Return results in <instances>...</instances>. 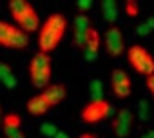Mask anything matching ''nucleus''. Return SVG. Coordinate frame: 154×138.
<instances>
[{
    "label": "nucleus",
    "mask_w": 154,
    "mask_h": 138,
    "mask_svg": "<svg viewBox=\"0 0 154 138\" xmlns=\"http://www.w3.org/2000/svg\"><path fill=\"white\" fill-rule=\"evenodd\" d=\"M78 138H98L96 134H93V133H82Z\"/></svg>",
    "instance_id": "31"
},
{
    "label": "nucleus",
    "mask_w": 154,
    "mask_h": 138,
    "mask_svg": "<svg viewBox=\"0 0 154 138\" xmlns=\"http://www.w3.org/2000/svg\"><path fill=\"white\" fill-rule=\"evenodd\" d=\"M145 22H147V24L150 26V29H154V15H152V17H149V18H147Z\"/></svg>",
    "instance_id": "32"
},
{
    "label": "nucleus",
    "mask_w": 154,
    "mask_h": 138,
    "mask_svg": "<svg viewBox=\"0 0 154 138\" xmlns=\"http://www.w3.org/2000/svg\"><path fill=\"white\" fill-rule=\"evenodd\" d=\"M4 134H6V138H26V134H24L20 129H17V131H9V129H6Z\"/></svg>",
    "instance_id": "29"
},
{
    "label": "nucleus",
    "mask_w": 154,
    "mask_h": 138,
    "mask_svg": "<svg viewBox=\"0 0 154 138\" xmlns=\"http://www.w3.org/2000/svg\"><path fill=\"white\" fill-rule=\"evenodd\" d=\"M18 27H20L22 31H26L27 35H31V33H35V31H40L42 24H40V18H38L36 11H31V13L18 24Z\"/></svg>",
    "instance_id": "11"
},
{
    "label": "nucleus",
    "mask_w": 154,
    "mask_h": 138,
    "mask_svg": "<svg viewBox=\"0 0 154 138\" xmlns=\"http://www.w3.org/2000/svg\"><path fill=\"white\" fill-rule=\"evenodd\" d=\"M8 11H9L11 18H13L17 24H20L31 11H35V8L31 6V2H27V0H9Z\"/></svg>",
    "instance_id": "6"
},
{
    "label": "nucleus",
    "mask_w": 154,
    "mask_h": 138,
    "mask_svg": "<svg viewBox=\"0 0 154 138\" xmlns=\"http://www.w3.org/2000/svg\"><path fill=\"white\" fill-rule=\"evenodd\" d=\"M40 133H42L44 136H47V138H54L60 131H58V127H56L54 124H51V122H44V124L40 125Z\"/></svg>",
    "instance_id": "24"
},
{
    "label": "nucleus",
    "mask_w": 154,
    "mask_h": 138,
    "mask_svg": "<svg viewBox=\"0 0 154 138\" xmlns=\"http://www.w3.org/2000/svg\"><path fill=\"white\" fill-rule=\"evenodd\" d=\"M127 80H131L129 78V75L123 71V69H112V73H111V87H114V86H120V84H123V82H127Z\"/></svg>",
    "instance_id": "22"
},
{
    "label": "nucleus",
    "mask_w": 154,
    "mask_h": 138,
    "mask_svg": "<svg viewBox=\"0 0 154 138\" xmlns=\"http://www.w3.org/2000/svg\"><path fill=\"white\" fill-rule=\"evenodd\" d=\"M45 67H51V56L47 53H35L29 60V73H35V71H42Z\"/></svg>",
    "instance_id": "10"
},
{
    "label": "nucleus",
    "mask_w": 154,
    "mask_h": 138,
    "mask_svg": "<svg viewBox=\"0 0 154 138\" xmlns=\"http://www.w3.org/2000/svg\"><path fill=\"white\" fill-rule=\"evenodd\" d=\"M131 93H132V82H131V80H127V82H123V84L112 87V95H114L116 98H127Z\"/></svg>",
    "instance_id": "20"
},
{
    "label": "nucleus",
    "mask_w": 154,
    "mask_h": 138,
    "mask_svg": "<svg viewBox=\"0 0 154 138\" xmlns=\"http://www.w3.org/2000/svg\"><path fill=\"white\" fill-rule=\"evenodd\" d=\"M93 8V2L91 0H78L76 2V9H78V13H85L87 15V11Z\"/></svg>",
    "instance_id": "27"
},
{
    "label": "nucleus",
    "mask_w": 154,
    "mask_h": 138,
    "mask_svg": "<svg viewBox=\"0 0 154 138\" xmlns=\"http://www.w3.org/2000/svg\"><path fill=\"white\" fill-rule=\"evenodd\" d=\"M127 62L136 73L143 75L145 78L154 75V56L140 44H134L127 49Z\"/></svg>",
    "instance_id": "2"
},
{
    "label": "nucleus",
    "mask_w": 154,
    "mask_h": 138,
    "mask_svg": "<svg viewBox=\"0 0 154 138\" xmlns=\"http://www.w3.org/2000/svg\"><path fill=\"white\" fill-rule=\"evenodd\" d=\"M51 67H45L42 71H35V73H29V80L33 84V87L36 89H45L47 86H51Z\"/></svg>",
    "instance_id": "8"
},
{
    "label": "nucleus",
    "mask_w": 154,
    "mask_h": 138,
    "mask_svg": "<svg viewBox=\"0 0 154 138\" xmlns=\"http://www.w3.org/2000/svg\"><path fill=\"white\" fill-rule=\"evenodd\" d=\"M111 129H112V133H114L116 138H127L131 134V131H132V125H127V124H122L118 120H112Z\"/></svg>",
    "instance_id": "18"
},
{
    "label": "nucleus",
    "mask_w": 154,
    "mask_h": 138,
    "mask_svg": "<svg viewBox=\"0 0 154 138\" xmlns=\"http://www.w3.org/2000/svg\"><path fill=\"white\" fill-rule=\"evenodd\" d=\"M17 29H18V27H15L13 24H9V22H6V20L0 22V45L6 44V42L15 35Z\"/></svg>",
    "instance_id": "17"
},
{
    "label": "nucleus",
    "mask_w": 154,
    "mask_h": 138,
    "mask_svg": "<svg viewBox=\"0 0 154 138\" xmlns=\"http://www.w3.org/2000/svg\"><path fill=\"white\" fill-rule=\"evenodd\" d=\"M51 107H53V104L49 102V98H47L44 93L31 96V98L27 100V104H26L27 113L33 114V116H42V114H45Z\"/></svg>",
    "instance_id": "5"
},
{
    "label": "nucleus",
    "mask_w": 154,
    "mask_h": 138,
    "mask_svg": "<svg viewBox=\"0 0 154 138\" xmlns=\"http://www.w3.org/2000/svg\"><path fill=\"white\" fill-rule=\"evenodd\" d=\"M0 80H2V84L8 89H15L17 87V77L13 73V69L9 67V64H6V62L0 64Z\"/></svg>",
    "instance_id": "12"
},
{
    "label": "nucleus",
    "mask_w": 154,
    "mask_h": 138,
    "mask_svg": "<svg viewBox=\"0 0 154 138\" xmlns=\"http://www.w3.org/2000/svg\"><path fill=\"white\" fill-rule=\"evenodd\" d=\"M42 93L49 98V102H51L53 107H54V105H58V104H62V102L65 100V96H67V87H65L63 84H51V86H47Z\"/></svg>",
    "instance_id": "7"
},
{
    "label": "nucleus",
    "mask_w": 154,
    "mask_h": 138,
    "mask_svg": "<svg viewBox=\"0 0 154 138\" xmlns=\"http://www.w3.org/2000/svg\"><path fill=\"white\" fill-rule=\"evenodd\" d=\"M152 33V29H150V26L147 24V22H141L140 26H138V29H136V35L138 36H149Z\"/></svg>",
    "instance_id": "28"
},
{
    "label": "nucleus",
    "mask_w": 154,
    "mask_h": 138,
    "mask_svg": "<svg viewBox=\"0 0 154 138\" xmlns=\"http://www.w3.org/2000/svg\"><path fill=\"white\" fill-rule=\"evenodd\" d=\"M98 49H100V33L91 27L87 31V42H85V51L84 53H94V55H98Z\"/></svg>",
    "instance_id": "14"
},
{
    "label": "nucleus",
    "mask_w": 154,
    "mask_h": 138,
    "mask_svg": "<svg viewBox=\"0 0 154 138\" xmlns=\"http://www.w3.org/2000/svg\"><path fill=\"white\" fill-rule=\"evenodd\" d=\"M27 44H29V35L18 27V29L15 31V35H13L6 44H2V47H8V49H26Z\"/></svg>",
    "instance_id": "9"
},
{
    "label": "nucleus",
    "mask_w": 154,
    "mask_h": 138,
    "mask_svg": "<svg viewBox=\"0 0 154 138\" xmlns=\"http://www.w3.org/2000/svg\"><path fill=\"white\" fill-rule=\"evenodd\" d=\"M125 15L129 18H136L140 15V6H138L136 0H127L125 2Z\"/></svg>",
    "instance_id": "25"
},
{
    "label": "nucleus",
    "mask_w": 154,
    "mask_h": 138,
    "mask_svg": "<svg viewBox=\"0 0 154 138\" xmlns=\"http://www.w3.org/2000/svg\"><path fill=\"white\" fill-rule=\"evenodd\" d=\"M54 138H69V134H65L63 131H60V133H58V134H56Z\"/></svg>",
    "instance_id": "34"
},
{
    "label": "nucleus",
    "mask_w": 154,
    "mask_h": 138,
    "mask_svg": "<svg viewBox=\"0 0 154 138\" xmlns=\"http://www.w3.org/2000/svg\"><path fill=\"white\" fill-rule=\"evenodd\" d=\"M2 125H4V131L9 129V131H17L22 127V116L18 113H6L4 118H2Z\"/></svg>",
    "instance_id": "15"
},
{
    "label": "nucleus",
    "mask_w": 154,
    "mask_h": 138,
    "mask_svg": "<svg viewBox=\"0 0 154 138\" xmlns=\"http://www.w3.org/2000/svg\"><path fill=\"white\" fill-rule=\"evenodd\" d=\"M111 111H112V105L109 100H105V98L91 100L87 105H84L80 116H82L84 124H98V122L107 120L111 116Z\"/></svg>",
    "instance_id": "3"
},
{
    "label": "nucleus",
    "mask_w": 154,
    "mask_h": 138,
    "mask_svg": "<svg viewBox=\"0 0 154 138\" xmlns=\"http://www.w3.org/2000/svg\"><path fill=\"white\" fill-rule=\"evenodd\" d=\"M114 120H118V122H122V124H127V125H132V124H134V113H132L131 109H127V107H122V109L116 111Z\"/></svg>",
    "instance_id": "21"
},
{
    "label": "nucleus",
    "mask_w": 154,
    "mask_h": 138,
    "mask_svg": "<svg viewBox=\"0 0 154 138\" xmlns=\"http://www.w3.org/2000/svg\"><path fill=\"white\" fill-rule=\"evenodd\" d=\"M102 15H103V18L109 24L116 22V18H118V6H116L114 0H103L102 2Z\"/></svg>",
    "instance_id": "13"
},
{
    "label": "nucleus",
    "mask_w": 154,
    "mask_h": 138,
    "mask_svg": "<svg viewBox=\"0 0 154 138\" xmlns=\"http://www.w3.org/2000/svg\"><path fill=\"white\" fill-rule=\"evenodd\" d=\"M65 29H67V18L62 13L49 15L38 31V51L47 53V55L54 51L60 45L65 35Z\"/></svg>",
    "instance_id": "1"
},
{
    "label": "nucleus",
    "mask_w": 154,
    "mask_h": 138,
    "mask_svg": "<svg viewBox=\"0 0 154 138\" xmlns=\"http://www.w3.org/2000/svg\"><path fill=\"white\" fill-rule=\"evenodd\" d=\"M89 93H91V100H102L103 98V84H102V80H98V78L91 80Z\"/></svg>",
    "instance_id": "19"
},
{
    "label": "nucleus",
    "mask_w": 154,
    "mask_h": 138,
    "mask_svg": "<svg viewBox=\"0 0 154 138\" xmlns=\"http://www.w3.org/2000/svg\"><path fill=\"white\" fill-rule=\"evenodd\" d=\"M141 138H154V129H152V131H147Z\"/></svg>",
    "instance_id": "33"
},
{
    "label": "nucleus",
    "mask_w": 154,
    "mask_h": 138,
    "mask_svg": "<svg viewBox=\"0 0 154 138\" xmlns=\"http://www.w3.org/2000/svg\"><path fill=\"white\" fill-rule=\"evenodd\" d=\"M145 86H147V89L150 91V95L154 96V75H150V77L145 78Z\"/></svg>",
    "instance_id": "30"
},
{
    "label": "nucleus",
    "mask_w": 154,
    "mask_h": 138,
    "mask_svg": "<svg viewBox=\"0 0 154 138\" xmlns=\"http://www.w3.org/2000/svg\"><path fill=\"white\" fill-rule=\"evenodd\" d=\"M103 47H105L107 55L112 56V58H118L123 53H127L125 38H123V33L118 26H109L107 27V31L103 35Z\"/></svg>",
    "instance_id": "4"
},
{
    "label": "nucleus",
    "mask_w": 154,
    "mask_h": 138,
    "mask_svg": "<svg viewBox=\"0 0 154 138\" xmlns=\"http://www.w3.org/2000/svg\"><path fill=\"white\" fill-rule=\"evenodd\" d=\"M149 114H150V107H149V102L147 100H140L138 104V116L141 122H147L149 120Z\"/></svg>",
    "instance_id": "26"
},
{
    "label": "nucleus",
    "mask_w": 154,
    "mask_h": 138,
    "mask_svg": "<svg viewBox=\"0 0 154 138\" xmlns=\"http://www.w3.org/2000/svg\"><path fill=\"white\" fill-rule=\"evenodd\" d=\"M72 26H74L76 33H87L91 29V18H89V15L78 13V15L74 17V20H72Z\"/></svg>",
    "instance_id": "16"
},
{
    "label": "nucleus",
    "mask_w": 154,
    "mask_h": 138,
    "mask_svg": "<svg viewBox=\"0 0 154 138\" xmlns=\"http://www.w3.org/2000/svg\"><path fill=\"white\" fill-rule=\"evenodd\" d=\"M85 42H87V33H76L72 31V45L80 51H85Z\"/></svg>",
    "instance_id": "23"
}]
</instances>
